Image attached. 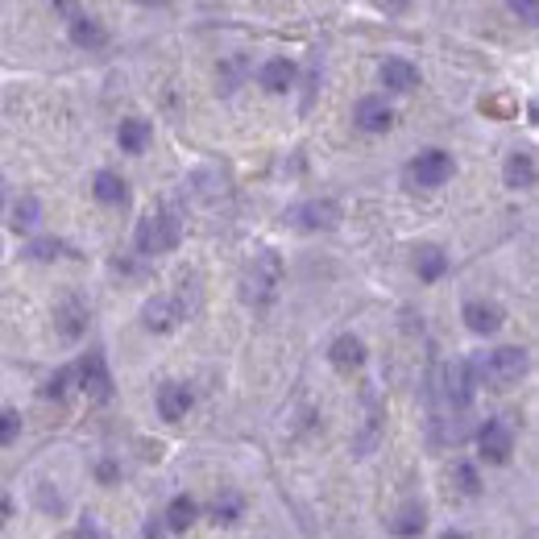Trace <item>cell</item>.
<instances>
[{
  "instance_id": "1",
  "label": "cell",
  "mask_w": 539,
  "mask_h": 539,
  "mask_svg": "<svg viewBox=\"0 0 539 539\" xmlns=\"http://www.w3.org/2000/svg\"><path fill=\"white\" fill-rule=\"evenodd\" d=\"M278 287H282V257L262 249L249 262V270L241 274V299L253 303V307H265L278 295Z\"/></svg>"
},
{
  "instance_id": "2",
  "label": "cell",
  "mask_w": 539,
  "mask_h": 539,
  "mask_svg": "<svg viewBox=\"0 0 539 539\" xmlns=\"http://www.w3.org/2000/svg\"><path fill=\"white\" fill-rule=\"evenodd\" d=\"M183 237V225L175 220V212H158V216H145L142 225H137V249L142 253H170L179 245Z\"/></svg>"
},
{
  "instance_id": "3",
  "label": "cell",
  "mask_w": 539,
  "mask_h": 539,
  "mask_svg": "<svg viewBox=\"0 0 539 539\" xmlns=\"http://www.w3.org/2000/svg\"><path fill=\"white\" fill-rule=\"evenodd\" d=\"M473 373H481V378H486L490 386H498V390H502V386L519 382V378L527 373V353H523V348H510V345H506V348H494L490 361L473 365Z\"/></svg>"
},
{
  "instance_id": "4",
  "label": "cell",
  "mask_w": 539,
  "mask_h": 539,
  "mask_svg": "<svg viewBox=\"0 0 539 539\" xmlns=\"http://www.w3.org/2000/svg\"><path fill=\"white\" fill-rule=\"evenodd\" d=\"M345 216H340V204H332V200H307V204L290 208L287 212V225L290 228H303V233H332L336 225H340Z\"/></svg>"
},
{
  "instance_id": "5",
  "label": "cell",
  "mask_w": 539,
  "mask_h": 539,
  "mask_svg": "<svg viewBox=\"0 0 539 539\" xmlns=\"http://www.w3.org/2000/svg\"><path fill=\"white\" fill-rule=\"evenodd\" d=\"M473 386H478L473 361H453V365L444 370V386H440V395L448 398V407H453V411H465L469 403H473Z\"/></svg>"
},
{
  "instance_id": "6",
  "label": "cell",
  "mask_w": 539,
  "mask_h": 539,
  "mask_svg": "<svg viewBox=\"0 0 539 539\" xmlns=\"http://www.w3.org/2000/svg\"><path fill=\"white\" fill-rule=\"evenodd\" d=\"M478 444H481V456L490 461V465H502L510 461V448H515V431L506 420H486V428L478 431Z\"/></svg>"
},
{
  "instance_id": "7",
  "label": "cell",
  "mask_w": 539,
  "mask_h": 539,
  "mask_svg": "<svg viewBox=\"0 0 539 539\" xmlns=\"http://www.w3.org/2000/svg\"><path fill=\"white\" fill-rule=\"evenodd\" d=\"M411 183H420V187H444V183L453 179V158L444 154V150H428L411 162Z\"/></svg>"
},
{
  "instance_id": "8",
  "label": "cell",
  "mask_w": 539,
  "mask_h": 539,
  "mask_svg": "<svg viewBox=\"0 0 539 539\" xmlns=\"http://www.w3.org/2000/svg\"><path fill=\"white\" fill-rule=\"evenodd\" d=\"M79 386H84L96 403H104V398L112 395V378H108V365L100 353H87L84 357V365H79Z\"/></svg>"
},
{
  "instance_id": "9",
  "label": "cell",
  "mask_w": 539,
  "mask_h": 539,
  "mask_svg": "<svg viewBox=\"0 0 539 539\" xmlns=\"http://www.w3.org/2000/svg\"><path fill=\"white\" fill-rule=\"evenodd\" d=\"M142 320H145V328H150V332H170V328L183 320V307H179V299L158 295V299H150L142 307Z\"/></svg>"
},
{
  "instance_id": "10",
  "label": "cell",
  "mask_w": 539,
  "mask_h": 539,
  "mask_svg": "<svg viewBox=\"0 0 539 539\" xmlns=\"http://www.w3.org/2000/svg\"><path fill=\"white\" fill-rule=\"evenodd\" d=\"M192 403H195V398H192V390H187L183 382H167L162 390H158V415L170 420V423H179L183 415L192 411Z\"/></svg>"
},
{
  "instance_id": "11",
  "label": "cell",
  "mask_w": 539,
  "mask_h": 539,
  "mask_svg": "<svg viewBox=\"0 0 539 539\" xmlns=\"http://www.w3.org/2000/svg\"><path fill=\"white\" fill-rule=\"evenodd\" d=\"M465 323H469V332H478V336H494L498 328H502V307L498 303H481V299H473V303H465Z\"/></svg>"
},
{
  "instance_id": "12",
  "label": "cell",
  "mask_w": 539,
  "mask_h": 539,
  "mask_svg": "<svg viewBox=\"0 0 539 539\" xmlns=\"http://www.w3.org/2000/svg\"><path fill=\"white\" fill-rule=\"evenodd\" d=\"M506 187H515V192H527V187H535V158H531V150H515V154L506 158Z\"/></svg>"
},
{
  "instance_id": "13",
  "label": "cell",
  "mask_w": 539,
  "mask_h": 539,
  "mask_svg": "<svg viewBox=\"0 0 539 539\" xmlns=\"http://www.w3.org/2000/svg\"><path fill=\"white\" fill-rule=\"evenodd\" d=\"M353 120H357L365 133H382V129H390V108H386V100H378V96H365V100H357V112H353Z\"/></svg>"
},
{
  "instance_id": "14",
  "label": "cell",
  "mask_w": 539,
  "mask_h": 539,
  "mask_svg": "<svg viewBox=\"0 0 539 539\" xmlns=\"http://www.w3.org/2000/svg\"><path fill=\"white\" fill-rule=\"evenodd\" d=\"M150 137H154V125L142 117H129V120H120V129H117V142L125 154H142L145 145H150Z\"/></svg>"
},
{
  "instance_id": "15",
  "label": "cell",
  "mask_w": 539,
  "mask_h": 539,
  "mask_svg": "<svg viewBox=\"0 0 539 539\" xmlns=\"http://www.w3.org/2000/svg\"><path fill=\"white\" fill-rule=\"evenodd\" d=\"M328 361H332L336 370H357L361 361H365V345H361L357 336H336L332 348H328Z\"/></svg>"
},
{
  "instance_id": "16",
  "label": "cell",
  "mask_w": 539,
  "mask_h": 539,
  "mask_svg": "<svg viewBox=\"0 0 539 539\" xmlns=\"http://www.w3.org/2000/svg\"><path fill=\"white\" fill-rule=\"evenodd\" d=\"M382 84L395 87V92H411V87H420V71H415L407 59H386L382 62Z\"/></svg>"
},
{
  "instance_id": "17",
  "label": "cell",
  "mask_w": 539,
  "mask_h": 539,
  "mask_svg": "<svg viewBox=\"0 0 539 539\" xmlns=\"http://www.w3.org/2000/svg\"><path fill=\"white\" fill-rule=\"evenodd\" d=\"M92 195H96L100 204H125L129 200V187H125V179L120 175H112V170H100L96 179H92Z\"/></svg>"
},
{
  "instance_id": "18",
  "label": "cell",
  "mask_w": 539,
  "mask_h": 539,
  "mask_svg": "<svg viewBox=\"0 0 539 539\" xmlns=\"http://www.w3.org/2000/svg\"><path fill=\"white\" fill-rule=\"evenodd\" d=\"M54 323H59V332L67 336V340H75V336L84 332V323H87V307L79 299H67L59 312H54Z\"/></svg>"
},
{
  "instance_id": "19",
  "label": "cell",
  "mask_w": 539,
  "mask_h": 539,
  "mask_svg": "<svg viewBox=\"0 0 539 539\" xmlns=\"http://www.w3.org/2000/svg\"><path fill=\"white\" fill-rule=\"evenodd\" d=\"M71 42H75V46H84V50L104 46V25H100L96 17H87V12H79V17L71 21Z\"/></svg>"
},
{
  "instance_id": "20",
  "label": "cell",
  "mask_w": 539,
  "mask_h": 539,
  "mask_svg": "<svg viewBox=\"0 0 539 539\" xmlns=\"http://www.w3.org/2000/svg\"><path fill=\"white\" fill-rule=\"evenodd\" d=\"M257 79H262L265 92H287V87L295 84V62H287V59H270V62L262 67V75H257Z\"/></svg>"
},
{
  "instance_id": "21",
  "label": "cell",
  "mask_w": 539,
  "mask_h": 539,
  "mask_svg": "<svg viewBox=\"0 0 539 539\" xmlns=\"http://www.w3.org/2000/svg\"><path fill=\"white\" fill-rule=\"evenodd\" d=\"M428 527V510H423L420 502H411V506H403L395 519H390V531L395 535H403V539H411V535H420V531Z\"/></svg>"
},
{
  "instance_id": "22",
  "label": "cell",
  "mask_w": 539,
  "mask_h": 539,
  "mask_svg": "<svg viewBox=\"0 0 539 539\" xmlns=\"http://www.w3.org/2000/svg\"><path fill=\"white\" fill-rule=\"evenodd\" d=\"M415 270H420L423 282H436V278H444V270H448V257H444V249H436V245H423L420 257H415Z\"/></svg>"
},
{
  "instance_id": "23",
  "label": "cell",
  "mask_w": 539,
  "mask_h": 539,
  "mask_svg": "<svg viewBox=\"0 0 539 539\" xmlns=\"http://www.w3.org/2000/svg\"><path fill=\"white\" fill-rule=\"evenodd\" d=\"M195 515H200V506H195L187 494H179V498L167 506V527L170 531H187L195 523Z\"/></svg>"
},
{
  "instance_id": "24",
  "label": "cell",
  "mask_w": 539,
  "mask_h": 539,
  "mask_svg": "<svg viewBox=\"0 0 539 539\" xmlns=\"http://www.w3.org/2000/svg\"><path fill=\"white\" fill-rule=\"evenodd\" d=\"M37 220H42V204H37L34 195H21L17 208H12V228H17V233H34Z\"/></svg>"
},
{
  "instance_id": "25",
  "label": "cell",
  "mask_w": 539,
  "mask_h": 539,
  "mask_svg": "<svg viewBox=\"0 0 539 539\" xmlns=\"http://www.w3.org/2000/svg\"><path fill=\"white\" fill-rule=\"evenodd\" d=\"M241 75H245V54H233V59L220 67V92H233L241 84Z\"/></svg>"
},
{
  "instance_id": "26",
  "label": "cell",
  "mask_w": 539,
  "mask_h": 539,
  "mask_svg": "<svg viewBox=\"0 0 539 539\" xmlns=\"http://www.w3.org/2000/svg\"><path fill=\"white\" fill-rule=\"evenodd\" d=\"M212 515H216V523H237V515H241V502H237V494H225V498H216Z\"/></svg>"
},
{
  "instance_id": "27",
  "label": "cell",
  "mask_w": 539,
  "mask_h": 539,
  "mask_svg": "<svg viewBox=\"0 0 539 539\" xmlns=\"http://www.w3.org/2000/svg\"><path fill=\"white\" fill-rule=\"evenodd\" d=\"M29 257H34V262H50V257H59L62 253V241H54V237H42V241H34V245H29Z\"/></svg>"
},
{
  "instance_id": "28",
  "label": "cell",
  "mask_w": 539,
  "mask_h": 539,
  "mask_svg": "<svg viewBox=\"0 0 539 539\" xmlns=\"http://www.w3.org/2000/svg\"><path fill=\"white\" fill-rule=\"evenodd\" d=\"M21 431V415L17 411H0V444H12Z\"/></svg>"
},
{
  "instance_id": "29",
  "label": "cell",
  "mask_w": 539,
  "mask_h": 539,
  "mask_svg": "<svg viewBox=\"0 0 539 539\" xmlns=\"http://www.w3.org/2000/svg\"><path fill=\"white\" fill-rule=\"evenodd\" d=\"M456 481H461V490H465V494H478L481 490L478 469H473V465H456Z\"/></svg>"
},
{
  "instance_id": "30",
  "label": "cell",
  "mask_w": 539,
  "mask_h": 539,
  "mask_svg": "<svg viewBox=\"0 0 539 539\" xmlns=\"http://www.w3.org/2000/svg\"><path fill=\"white\" fill-rule=\"evenodd\" d=\"M67 386H71V370H59L46 382V398H62V395H67Z\"/></svg>"
},
{
  "instance_id": "31",
  "label": "cell",
  "mask_w": 539,
  "mask_h": 539,
  "mask_svg": "<svg viewBox=\"0 0 539 539\" xmlns=\"http://www.w3.org/2000/svg\"><path fill=\"white\" fill-rule=\"evenodd\" d=\"M510 12H515V17H523L527 25H535V17H539V9H535V4H527V0H515V4H510Z\"/></svg>"
},
{
  "instance_id": "32",
  "label": "cell",
  "mask_w": 539,
  "mask_h": 539,
  "mask_svg": "<svg viewBox=\"0 0 539 539\" xmlns=\"http://www.w3.org/2000/svg\"><path fill=\"white\" fill-rule=\"evenodd\" d=\"M79 539H104V535H100V527H96V519H87L84 527H79Z\"/></svg>"
},
{
  "instance_id": "33",
  "label": "cell",
  "mask_w": 539,
  "mask_h": 539,
  "mask_svg": "<svg viewBox=\"0 0 539 539\" xmlns=\"http://www.w3.org/2000/svg\"><path fill=\"white\" fill-rule=\"evenodd\" d=\"M440 539H469V535H461V531H444Z\"/></svg>"
},
{
  "instance_id": "34",
  "label": "cell",
  "mask_w": 539,
  "mask_h": 539,
  "mask_svg": "<svg viewBox=\"0 0 539 539\" xmlns=\"http://www.w3.org/2000/svg\"><path fill=\"white\" fill-rule=\"evenodd\" d=\"M0 200H4V187H0Z\"/></svg>"
}]
</instances>
